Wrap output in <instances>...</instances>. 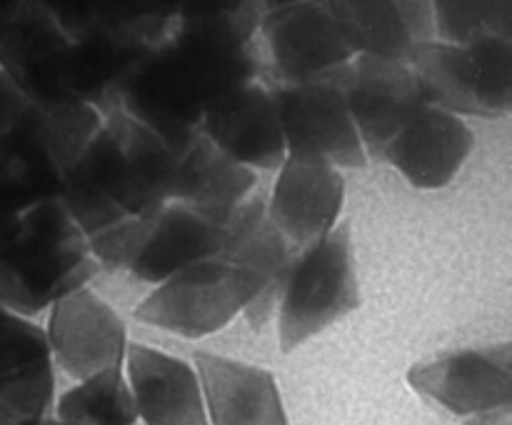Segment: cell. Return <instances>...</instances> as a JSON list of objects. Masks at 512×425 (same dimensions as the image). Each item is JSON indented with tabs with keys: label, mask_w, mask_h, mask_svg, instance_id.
I'll use <instances>...</instances> for the list:
<instances>
[{
	"label": "cell",
	"mask_w": 512,
	"mask_h": 425,
	"mask_svg": "<svg viewBox=\"0 0 512 425\" xmlns=\"http://www.w3.org/2000/svg\"><path fill=\"white\" fill-rule=\"evenodd\" d=\"M298 253L300 250L270 220L263 195L243 200L223 223V245L215 258L250 270L263 280V295L245 310L253 328H263L270 320Z\"/></svg>",
	"instance_id": "obj_16"
},
{
	"label": "cell",
	"mask_w": 512,
	"mask_h": 425,
	"mask_svg": "<svg viewBox=\"0 0 512 425\" xmlns=\"http://www.w3.org/2000/svg\"><path fill=\"white\" fill-rule=\"evenodd\" d=\"M48 350L75 380L93 378L108 368H123L128 333L105 300L90 290H75L50 305Z\"/></svg>",
	"instance_id": "obj_11"
},
{
	"label": "cell",
	"mask_w": 512,
	"mask_h": 425,
	"mask_svg": "<svg viewBox=\"0 0 512 425\" xmlns=\"http://www.w3.org/2000/svg\"><path fill=\"white\" fill-rule=\"evenodd\" d=\"M255 78L248 48L213 43L168 28L118 90V105L178 150L215 100Z\"/></svg>",
	"instance_id": "obj_2"
},
{
	"label": "cell",
	"mask_w": 512,
	"mask_h": 425,
	"mask_svg": "<svg viewBox=\"0 0 512 425\" xmlns=\"http://www.w3.org/2000/svg\"><path fill=\"white\" fill-rule=\"evenodd\" d=\"M348 65L303 83H283L273 90L288 153H308L335 168H363L368 163L348 105Z\"/></svg>",
	"instance_id": "obj_8"
},
{
	"label": "cell",
	"mask_w": 512,
	"mask_h": 425,
	"mask_svg": "<svg viewBox=\"0 0 512 425\" xmlns=\"http://www.w3.org/2000/svg\"><path fill=\"white\" fill-rule=\"evenodd\" d=\"M200 133L250 170H275L288 155L273 95L253 80L220 95L205 110Z\"/></svg>",
	"instance_id": "obj_15"
},
{
	"label": "cell",
	"mask_w": 512,
	"mask_h": 425,
	"mask_svg": "<svg viewBox=\"0 0 512 425\" xmlns=\"http://www.w3.org/2000/svg\"><path fill=\"white\" fill-rule=\"evenodd\" d=\"M408 65L433 108L453 115L500 118L512 108V43L480 40L448 45L430 40L418 45Z\"/></svg>",
	"instance_id": "obj_6"
},
{
	"label": "cell",
	"mask_w": 512,
	"mask_h": 425,
	"mask_svg": "<svg viewBox=\"0 0 512 425\" xmlns=\"http://www.w3.org/2000/svg\"><path fill=\"white\" fill-rule=\"evenodd\" d=\"M13 303H15L13 280H10L8 270H5L3 260H0V308L10 310V313H13Z\"/></svg>",
	"instance_id": "obj_31"
},
{
	"label": "cell",
	"mask_w": 512,
	"mask_h": 425,
	"mask_svg": "<svg viewBox=\"0 0 512 425\" xmlns=\"http://www.w3.org/2000/svg\"><path fill=\"white\" fill-rule=\"evenodd\" d=\"M350 50L358 55L408 63L418 45L435 35L433 3H380V0H335L325 3Z\"/></svg>",
	"instance_id": "obj_20"
},
{
	"label": "cell",
	"mask_w": 512,
	"mask_h": 425,
	"mask_svg": "<svg viewBox=\"0 0 512 425\" xmlns=\"http://www.w3.org/2000/svg\"><path fill=\"white\" fill-rule=\"evenodd\" d=\"M68 45L48 3H0V65L30 100L65 98L60 70Z\"/></svg>",
	"instance_id": "obj_14"
},
{
	"label": "cell",
	"mask_w": 512,
	"mask_h": 425,
	"mask_svg": "<svg viewBox=\"0 0 512 425\" xmlns=\"http://www.w3.org/2000/svg\"><path fill=\"white\" fill-rule=\"evenodd\" d=\"M60 170L20 130L0 135V208L20 215L58 198Z\"/></svg>",
	"instance_id": "obj_24"
},
{
	"label": "cell",
	"mask_w": 512,
	"mask_h": 425,
	"mask_svg": "<svg viewBox=\"0 0 512 425\" xmlns=\"http://www.w3.org/2000/svg\"><path fill=\"white\" fill-rule=\"evenodd\" d=\"M253 185V170L228 158L200 130H195L175 150L170 200L195 210L213 223L223 225L230 213L248 198Z\"/></svg>",
	"instance_id": "obj_22"
},
{
	"label": "cell",
	"mask_w": 512,
	"mask_h": 425,
	"mask_svg": "<svg viewBox=\"0 0 512 425\" xmlns=\"http://www.w3.org/2000/svg\"><path fill=\"white\" fill-rule=\"evenodd\" d=\"M360 305L350 223H340L313 248L300 250L278 295V333L290 353Z\"/></svg>",
	"instance_id": "obj_5"
},
{
	"label": "cell",
	"mask_w": 512,
	"mask_h": 425,
	"mask_svg": "<svg viewBox=\"0 0 512 425\" xmlns=\"http://www.w3.org/2000/svg\"><path fill=\"white\" fill-rule=\"evenodd\" d=\"M463 425H512V410H498L488 415H473Z\"/></svg>",
	"instance_id": "obj_32"
},
{
	"label": "cell",
	"mask_w": 512,
	"mask_h": 425,
	"mask_svg": "<svg viewBox=\"0 0 512 425\" xmlns=\"http://www.w3.org/2000/svg\"><path fill=\"white\" fill-rule=\"evenodd\" d=\"M345 203V178L328 160L288 153L275 180L268 215L298 250L313 248L335 228Z\"/></svg>",
	"instance_id": "obj_12"
},
{
	"label": "cell",
	"mask_w": 512,
	"mask_h": 425,
	"mask_svg": "<svg viewBox=\"0 0 512 425\" xmlns=\"http://www.w3.org/2000/svg\"><path fill=\"white\" fill-rule=\"evenodd\" d=\"M45 358H50V350L43 328L0 308V378Z\"/></svg>",
	"instance_id": "obj_29"
},
{
	"label": "cell",
	"mask_w": 512,
	"mask_h": 425,
	"mask_svg": "<svg viewBox=\"0 0 512 425\" xmlns=\"http://www.w3.org/2000/svg\"><path fill=\"white\" fill-rule=\"evenodd\" d=\"M175 150L120 105L60 178L58 203L85 238L170 203Z\"/></svg>",
	"instance_id": "obj_1"
},
{
	"label": "cell",
	"mask_w": 512,
	"mask_h": 425,
	"mask_svg": "<svg viewBox=\"0 0 512 425\" xmlns=\"http://www.w3.org/2000/svg\"><path fill=\"white\" fill-rule=\"evenodd\" d=\"M0 260L13 280V313L23 318L83 290L100 270L88 238L70 220L58 198L18 215L8 243L0 248Z\"/></svg>",
	"instance_id": "obj_3"
},
{
	"label": "cell",
	"mask_w": 512,
	"mask_h": 425,
	"mask_svg": "<svg viewBox=\"0 0 512 425\" xmlns=\"http://www.w3.org/2000/svg\"><path fill=\"white\" fill-rule=\"evenodd\" d=\"M100 125H103V115L93 105L73 98H55L30 100L23 118L13 130L28 135L63 175L83 155Z\"/></svg>",
	"instance_id": "obj_23"
},
{
	"label": "cell",
	"mask_w": 512,
	"mask_h": 425,
	"mask_svg": "<svg viewBox=\"0 0 512 425\" xmlns=\"http://www.w3.org/2000/svg\"><path fill=\"white\" fill-rule=\"evenodd\" d=\"M263 295L255 273L218 258L200 260L160 283L135 308L140 323L165 328L183 338L218 333Z\"/></svg>",
	"instance_id": "obj_7"
},
{
	"label": "cell",
	"mask_w": 512,
	"mask_h": 425,
	"mask_svg": "<svg viewBox=\"0 0 512 425\" xmlns=\"http://www.w3.org/2000/svg\"><path fill=\"white\" fill-rule=\"evenodd\" d=\"M90 253L110 273H130L145 283H165L180 270L210 260L223 245V225L180 203L120 220L88 238Z\"/></svg>",
	"instance_id": "obj_4"
},
{
	"label": "cell",
	"mask_w": 512,
	"mask_h": 425,
	"mask_svg": "<svg viewBox=\"0 0 512 425\" xmlns=\"http://www.w3.org/2000/svg\"><path fill=\"white\" fill-rule=\"evenodd\" d=\"M28 103V95L13 83V78H10L3 70V65H0V135L10 133V130L20 123Z\"/></svg>",
	"instance_id": "obj_30"
},
{
	"label": "cell",
	"mask_w": 512,
	"mask_h": 425,
	"mask_svg": "<svg viewBox=\"0 0 512 425\" xmlns=\"http://www.w3.org/2000/svg\"><path fill=\"white\" fill-rule=\"evenodd\" d=\"M35 425H65V423H60L58 418H43V420H38Z\"/></svg>",
	"instance_id": "obj_34"
},
{
	"label": "cell",
	"mask_w": 512,
	"mask_h": 425,
	"mask_svg": "<svg viewBox=\"0 0 512 425\" xmlns=\"http://www.w3.org/2000/svg\"><path fill=\"white\" fill-rule=\"evenodd\" d=\"M263 3H178L170 30L213 43L248 48L260 28Z\"/></svg>",
	"instance_id": "obj_26"
},
{
	"label": "cell",
	"mask_w": 512,
	"mask_h": 425,
	"mask_svg": "<svg viewBox=\"0 0 512 425\" xmlns=\"http://www.w3.org/2000/svg\"><path fill=\"white\" fill-rule=\"evenodd\" d=\"M408 383L455 415L512 410V345H488L438 355L413 365Z\"/></svg>",
	"instance_id": "obj_9"
},
{
	"label": "cell",
	"mask_w": 512,
	"mask_h": 425,
	"mask_svg": "<svg viewBox=\"0 0 512 425\" xmlns=\"http://www.w3.org/2000/svg\"><path fill=\"white\" fill-rule=\"evenodd\" d=\"M473 148L475 135L463 118L425 105L385 148L383 160L415 188L435 190L453 183Z\"/></svg>",
	"instance_id": "obj_17"
},
{
	"label": "cell",
	"mask_w": 512,
	"mask_h": 425,
	"mask_svg": "<svg viewBox=\"0 0 512 425\" xmlns=\"http://www.w3.org/2000/svg\"><path fill=\"white\" fill-rule=\"evenodd\" d=\"M158 45L143 33H83L70 38L60 70V90L65 98L93 105L98 113H108L118 105V90L133 73L135 65Z\"/></svg>",
	"instance_id": "obj_18"
},
{
	"label": "cell",
	"mask_w": 512,
	"mask_h": 425,
	"mask_svg": "<svg viewBox=\"0 0 512 425\" xmlns=\"http://www.w3.org/2000/svg\"><path fill=\"white\" fill-rule=\"evenodd\" d=\"M435 33L448 45H473L480 40H510L512 3H435Z\"/></svg>",
	"instance_id": "obj_27"
},
{
	"label": "cell",
	"mask_w": 512,
	"mask_h": 425,
	"mask_svg": "<svg viewBox=\"0 0 512 425\" xmlns=\"http://www.w3.org/2000/svg\"><path fill=\"white\" fill-rule=\"evenodd\" d=\"M348 105L365 155L383 160L385 148L425 105L423 85L408 63L355 55L348 63Z\"/></svg>",
	"instance_id": "obj_10"
},
{
	"label": "cell",
	"mask_w": 512,
	"mask_h": 425,
	"mask_svg": "<svg viewBox=\"0 0 512 425\" xmlns=\"http://www.w3.org/2000/svg\"><path fill=\"white\" fill-rule=\"evenodd\" d=\"M208 425H290L273 373L215 353H195Z\"/></svg>",
	"instance_id": "obj_19"
},
{
	"label": "cell",
	"mask_w": 512,
	"mask_h": 425,
	"mask_svg": "<svg viewBox=\"0 0 512 425\" xmlns=\"http://www.w3.org/2000/svg\"><path fill=\"white\" fill-rule=\"evenodd\" d=\"M260 30L285 83L318 78L355 55L325 3H263Z\"/></svg>",
	"instance_id": "obj_13"
},
{
	"label": "cell",
	"mask_w": 512,
	"mask_h": 425,
	"mask_svg": "<svg viewBox=\"0 0 512 425\" xmlns=\"http://www.w3.org/2000/svg\"><path fill=\"white\" fill-rule=\"evenodd\" d=\"M15 223H18V215H13V213H8V210L0 208V248L8 243V238H10V233H13Z\"/></svg>",
	"instance_id": "obj_33"
},
{
	"label": "cell",
	"mask_w": 512,
	"mask_h": 425,
	"mask_svg": "<svg viewBox=\"0 0 512 425\" xmlns=\"http://www.w3.org/2000/svg\"><path fill=\"white\" fill-rule=\"evenodd\" d=\"M128 385L145 425H208L198 373L185 360L133 343L125 350Z\"/></svg>",
	"instance_id": "obj_21"
},
{
	"label": "cell",
	"mask_w": 512,
	"mask_h": 425,
	"mask_svg": "<svg viewBox=\"0 0 512 425\" xmlns=\"http://www.w3.org/2000/svg\"><path fill=\"white\" fill-rule=\"evenodd\" d=\"M53 360L30 363L0 378V425H35L53 405Z\"/></svg>",
	"instance_id": "obj_28"
},
{
	"label": "cell",
	"mask_w": 512,
	"mask_h": 425,
	"mask_svg": "<svg viewBox=\"0 0 512 425\" xmlns=\"http://www.w3.org/2000/svg\"><path fill=\"white\" fill-rule=\"evenodd\" d=\"M58 420L65 425L138 423V410L123 368H108L70 388L58 400Z\"/></svg>",
	"instance_id": "obj_25"
}]
</instances>
